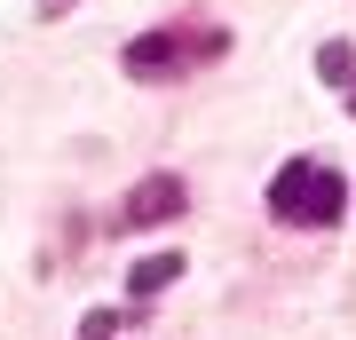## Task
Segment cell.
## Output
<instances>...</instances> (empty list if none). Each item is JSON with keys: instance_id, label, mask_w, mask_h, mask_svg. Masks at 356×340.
I'll list each match as a JSON object with an SVG mask.
<instances>
[{"instance_id": "obj_7", "label": "cell", "mask_w": 356, "mask_h": 340, "mask_svg": "<svg viewBox=\"0 0 356 340\" xmlns=\"http://www.w3.org/2000/svg\"><path fill=\"white\" fill-rule=\"evenodd\" d=\"M64 8H72V0H40V16H64Z\"/></svg>"}, {"instance_id": "obj_5", "label": "cell", "mask_w": 356, "mask_h": 340, "mask_svg": "<svg viewBox=\"0 0 356 340\" xmlns=\"http://www.w3.org/2000/svg\"><path fill=\"white\" fill-rule=\"evenodd\" d=\"M317 79H325V88H356V48H348V40H325V48H317Z\"/></svg>"}, {"instance_id": "obj_2", "label": "cell", "mask_w": 356, "mask_h": 340, "mask_svg": "<svg viewBox=\"0 0 356 340\" xmlns=\"http://www.w3.org/2000/svg\"><path fill=\"white\" fill-rule=\"evenodd\" d=\"M222 48V32H206V40H182V32H143L119 48V63H127V79H175L182 72V56H214Z\"/></svg>"}, {"instance_id": "obj_1", "label": "cell", "mask_w": 356, "mask_h": 340, "mask_svg": "<svg viewBox=\"0 0 356 340\" xmlns=\"http://www.w3.org/2000/svg\"><path fill=\"white\" fill-rule=\"evenodd\" d=\"M348 206L341 175H332L325 159H285L277 175H269V214H277L285 229H332Z\"/></svg>"}, {"instance_id": "obj_3", "label": "cell", "mask_w": 356, "mask_h": 340, "mask_svg": "<svg viewBox=\"0 0 356 340\" xmlns=\"http://www.w3.org/2000/svg\"><path fill=\"white\" fill-rule=\"evenodd\" d=\"M182 206H191L182 175H143V182H135V198H127V229H159V222H182Z\"/></svg>"}, {"instance_id": "obj_4", "label": "cell", "mask_w": 356, "mask_h": 340, "mask_svg": "<svg viewBox=\"0 0 356 340\" xmlns=\"http://www.w3.org/2000/svg\"><path fill=\"white\" fill-rule=\"evenodd\" d=\"M175 277H182V253H143V261H127V301H151Z\"/></svg>"}, {"instance_id": "obj_6", "label": "cell", "mask_w": 356, "mask_h": 340, "mask_svg": "<svg viewBox=\"0 0 356 340\" xmlns=\"http://www.w3.org/2000/svg\"><path fill=\"white\" fill-rule=\"evenodd\" d=\"M119 325H127V316H119V309H88V316H79V340H111Z\"/></svg>"}]
</instances>
